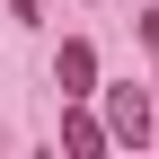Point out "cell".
I'll list each match as a JSON object with an SVG mask.
<instances>
[{
    "instance_id": "1",
    "label": "cell",
    "mask_w": 159,
    "mask_h": 159,
    "mask_svg": "<svg viewBox=\"0 0 159 159\" xmlns=\"http://www.w3.org/2000/svg\"><path fill=\"white\" fill-rule=\"evenodd\" d=\"M97 97H106V124H115V142H133V150H142L150 133H159V124H150V97L133 89V80H115V89H97Z\"/></svg>"
},
{
    "instance_id": "2",
    "label": "cell",
    "mask_w": 159,
    "mask_h": 159,
    "mask_svg": "<svg viewBox=\"0 0 159 159\" xmlns=\"http://www.w3.org/2000/svg\"><path fill=\"white\" fill-rule=\"evenodd\" d=\"M53 80H62V97H97V53H89V35H62Z\"/></svg>"
},
{
    "instance_id": "3",
    "label": "cell",
    "mask_w": 159,
    "mask_h": 159,
    "mask_svg": "<svg viewBox=\"0 0 159 159\" xmlns=\"http://www.w3.org/2000/svg\"><path fill=\"white\" fill-rule=\"evenodd\" d=\"M62 142H71V150H106V142H115V124H97V115L71 97V115H62Z\"/></svg>"
},
{
    "instance_id": "4",
    "label": "cell",
    "mask_w": 159,
    "mask_h": 159,
    "mask_svg": "<svg viewBox=\"0 0 159 159\" xmlns=\"http://www.w3.org/2000/svg\"><path fill=\"white\" fill-rule=\"evenodd\" d=\"M150 89H159V80H150Z\"/></svg>"
}]
</instances>
